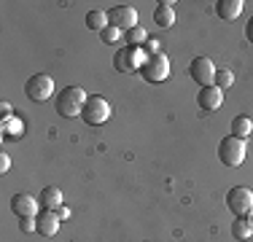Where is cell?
Listing matches in <instances>:
<instances>
[{"instance_id": "cell-1", "label": "cell", "mask_w": 253, "mask_h": 242, "mask_svg": "<svg viewBox=\"0 0 253 242\" xmlns=\"http://www.w3.org/2000/svg\"><path fill=\"white\" fill-rule=\"evenodd\" d=\"M86 100H89V94L84 92L81 86H65L62 92L57 94V113L65 119H76L84 113Z\"/></svg>"}, {"instance_id": "cell-2", "label": "cell", "mask_w": 253, "mask_h": 242, "mask_svg": "<svg viewBox=\"0 0 253 242\" xmlns=\"http://www.w3.org/2000/svg\"><path fill=\"white\" fill-rule=\"evenodd\" d=\"M81 119L86 121L89 126H102L108 119H111V105H108V100H105V97H100V94H89Z\"/></svg>"}, {"instance_id": "cell-3", "label": "cell", "mask_w": 253, "mask_h": 242, "mask_svg": "<svg viewBox=\"0 0 253 242\" xmlns=\"http://www.w3.org/2000/svg\"><path fill=\"white\" fill-rule=\"evenodd\" d=\"M215 73H218V68H215V62L210 57H194L189 62V76L191 81L200 83V89L215 86Z\"/></svg>"}, {"instance_id": "cell-4", "label": "cell", "mask_w": 253, "mask_h": 242, "mask_svg": "<svg viewBox=\"0 0 253 242\" xmlns=\"http://www.w3.org/2000/svg\"><path fill=\"white\" fill-rule=\"evenodd\" d=\"M143 62H146V54H143V48H137V46L119 48L116 57H113V68H116L119 73H140Z\"/></svg>"}, {"instance_id": "cell-5", "label": "cell", "mask_w": 253, "mask_h": 242, "mask_svg": "<svg viewBox=\"0 0 253 242\" xmlns=\"http://www.w3.org/2000/svg\"><path fill=\"white\" fill-rule=\"evenodd\" d=\"M226 207L237 218L253 215V191L245 189V186H234V189L226 194Z\"/></svg>"}, {"instance_id": "cell-6", "label": "cell", "mask_w": 253, "mask_h": 242, "mask_svg": "<svg viewBox=\"0 0 253 242\" xmlns=\"http://www.w3.org/2000/svg\"><path fill=\"white\" fill-rule=\"evenodd\" d=\"M25 94H27L33 102H46V100L54 94V81H51V76H49V73H35V76H30L27 83H25Z\"/></svg>"}, {"instance_id": "cell-7", "label": "cell", "mask_w": 253, "mask_h": 242, "mask_svg": "<svg viewBox=\"0 0 253 242\" xmlns=\"http://www.w3.org/2000/svg\"><path fill=\"white\" fill-rule=\"evenodd\" d=\"M218 159L224 167H240L245 159V140H237V137L226 135L218 145Z\"/></svg>"}, {"instance_id": "cell-8", "label": "cell", "mask_w": 253, "mask_h": 242, "mask_svg": "<svg viewBox=\"0 0 253 242\" xmlns=\"http://www.w3.org/2000/svg\"><path fill=\"white\" fill-rule=\"evenodd\" d=\"M140 76L146 78L148 83H162L167 76H170V59L165 54H156V57H146L140 68Z\"/></svg>"}, {"instance_id": "cell-9", "label": "cell", "mask_w": 253, "mask_h": 242, "mask_svg": "<svg viewBox=\"0 0 253 242\" xmlns=\"http://www.w3.org/2000/svg\"><path fill=\"white\" fill-rule=\"evenodd\" d=\"M108 22H111V27L129 33L132 27H137V11L132 5H116V8L108 11Z\"/></svg>"}, {"instance_id": "cell-10", "label": "cell", "mask_w": 253, "mask_h": 242, "mask_svg": "<svg viewBox=\"0 0 253 242\" xmlns=\"http://www.w3.org/2000/svg\"><path fill=\"white\" fill-rule=\"evenodd\" d=\"M38 207H41V202L33 194H14L11 197V210L19 218H38V213H41Z\"/></svg>"}, {"instance_id": "cell-11", "label": "cell", "mask_w": 253, "mask_h": 242, "mask_svg": "<svg viewBox=\"0 0 253 242\" xmlns=\"http://www.w3.org/2000/svg\"><path fill=\"white\" fill-rule=\"evenodd\" d=\"M197 105H200L205 113L218 111V108L224 105V92H221L218 86H205V89H200V94H197Z\"/></svg>"}, {"instance_id": "cell-12", "label": "cell", "mask_w": 253, "mask_h": 242, "mask_svg": "<svg viewBox=\"0 0 253 242\" xmlns=\"http://www.w3.org/2000/svg\"><path fill=\"white\" fill-rule=\"evenodd\" d=\"M172 5H175V0H159V3H156V8H154L156 27L170 30L172 24H175V11H172Z\"/></svg>"}, {"instance_id": "cell-13", "label": "cell", "mask_w": 253, "mask_h": 242, "mask_svg": "<svg viewBox=\"0 0 253 242\" xmlns=\"http://www.w3.org/2000/svg\"><path fill=\"white\" fill-rule=\"evenodd\" d=\"M35 223H38V234H43V237H54L57 229H59L57 210H41L38 218H35Z\"/></svg>"}, {"instance_id": "cell-14", "label": "cell", "mask_w": 253, "mask_h": 242, "mask_svg": "<svg viewBox=\"0 0 253 242\" xmlns=\"http://www.w3.org/2000/svg\"><path fill=\"white\" fill-rule=\"evenodd\" d=\"M62 191L59 186H46L43 191L38 194V202H41V210H59L62 207Z\"/></svg>"}, {"instance_id": "cell-15", "label": "cell", "mask_w": 253, "mask_h": 242, "mask_svg": "<svg viewBox=\"0 0 253 242\" xmlns=\"http://www.w3.org/2000/svg\"><path fill=\"white\" fill-rule=\"evenodd\" d=\"M243 5H245L243 0H218V3H215V14L224 22H234L243 14Z\"/></svg>"}, {"instance_id": "cell-16", "label": "cell", "mask_w": 253, "mask_h": 242, "mask_svg": "<svg viewBox=\"0 0 253 242\" xmlns=\"http://www.w3.org/2000/svg\"><path fill=\"white\" fill-rule=\"evenodd\" d=\"M232 137H237V140H248V137L253 135V119H248V116H234L232 119V132H229Z\"/></svg>"}, {"instance_id": "cell-17", "label": "cell", "mask_w": 253, "mask_h": 242, "mask_svg": "<svg viewBox=\"0 0 253 242\" xmlns=\"http://www.w3.org/2000/svg\"><path fill=\"white\" fill-rule=\"evenodd\" d=\"M22 132H25V124H22L19 116L3 119V137L5 140H16V137H22Z\"/></svg>"}, {"instance_id": "cell-18", "label": "cell", "mask_w": 253, "mask_h": 242, "mask_svg": "<svg viewBox=\"0 0 253 242\" xmlns=\"http://www.w3.org/2000/svg\"><path fill=\"white\" fill-rule=\"evenodd\" d=\"M232 234H234V240L253 237V221L251 218H237V221H232Z\"/></svg>"}, {"instance_id": "cell-19", "label": "cell", "mask_w": 253, "mask_h": 242, "mask_svg": "<svg viewBox=\"0 0 253 242\" xmlns=\"http://www.w3.org/2000/svg\"><path fill=\"white\" fill-rule=\"evenodd\" d=\"M108 11H89L86 14V27L89 30H97V33H102V30L108 27Z\"/></svg>"}, {"instance_id": "cell-20", "label": "cell", "mask_w": 253, "mask_h": 242, "mask_svg": "<svg viewBox=\"0 0 253 242\" xmlns=\"http://www.w3.org/2000/svg\"><path fill=\"white\" fill-rule=\"evenodd\" d=\"M146 40H148V35H146V30L143 27H132L129 33H124V43L126 46H146Z\"/></svg>"}, {"instance_id": "cell-21", "label": "cell", "mask_w": 253, "mask_h": 242, "mask_svg": "<svg viewBox=\"0 0 253 242\" xmlns=\"http://www.w3.org/2000/svg\"><path fill=\"white\" fill-rule=\"evenodd\" d=\"M232 83H234V73L229 68H218V73H215V86H218L221 92H226Z\"/></svg>"}, {"instance_id": "cell-22", "label": "cell", "mask_w": 253, "mask_h": 242, "mask_svg": "<svg viewBox=\"0 0 253 242\" xmlns=\"http://www.w3.org/2000/svg\"><path fill=\"white\" fill-rule=\"evenodd\" d=\"M100 38H102V43L113 46V43H119V38H122V30H116V27H111V24H108V27L100 33Z\"/></svg>"}, {"instance_id": "cell-23", "label": "cell", "mask_w": 253, "mask_h": 242, "mask_svg": "<svg viewBox=\"0 0 253 242\" xmlns=\"http://www.w3.org/2000/svg\"><path fill=\"white\" fill-rule=\"evenodd\" d=\"M143 54H146V57H156V54H162V51H159V40H156V38H148L146 46H143Z\"/></svg>"}, {"instance_id": "cell-24", "label": "cell", "mask_w": 253, "mask_h": 242, "mask_svg": "<svg viewBox=\"0 0 253 242\" xmlns=\"http://www.w3.org/2000/svg\"><path fill=\"white\" fill-rule=\"evenodd\" d=\"M19 229H22L25 234H30V232H38V223H35V218H22Z\"/></svg>"}, {"instance_id": "cell-25", "label": "cell", "mask_w": 253, "mask_h": 242, "mask_svg": "<svg viewBox=\"0 0 253 242\" xmlns=\"http://www.w3.org/2000/svg\"><path fill=\"white\" fill-rule=\"evenodd\" d=\"M11 169V156L8 154H0V175H5Z\"/></svg>"}, {"instance_id": "cell-26", "label": "cell", "mask_w": 253, "mask_h": 242, "mask_svg": "<svg viewBox=\"0 0 253 242\" xmlns=\"http://www.w3.org/2000/svg\"><path fill=\"white\" fill-rule=\"evenodd\" d=\"M245 38H248L251 43H253V16L248 19V24H245Z\"/></svg>"}, {"instance_id": "cell-27", "label": "cell", "mask_w": 253, "mask_h": 242, "mask_svg": "<svg viewBox=\"0 0 253 242\" xmlns=\"http://www.w3.org/2000/svg\"><path fill=\"white\" fill-rule=\"evenodd\" d=\"M57 215H59V221H65V218H70V210H68V207H65V204H62V207L57 210Z\"/></svg>"}]
</instances>
